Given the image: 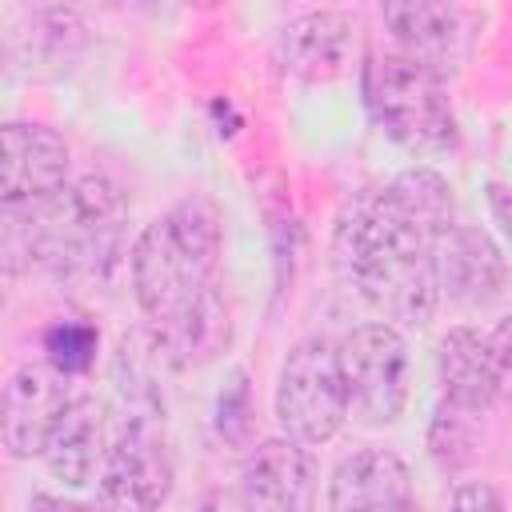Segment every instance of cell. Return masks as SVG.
<instances>
[{
	"mask_svg": "<svg viewBox=\"0 0 512 512\" xmlns=\"http://www.w3.org/2000/svg\"><path fill=\"white\" fill-rule=\"evenodd\" d=\"M336 268L384 320L428 324L436 312L432 240L420 236L384 192L360 196L336 224Z\"/></svg>",
	"mask_w": 512,
	"mask_h": 512,
	"instance_id": "obj_1",
	"label": "cell"
},
{
	"mask_svg": "<svg viewBox=\"0 0 512 512\" xmlns=\"http://www.w3.org/2000/svg\"><path fill=\"white\" fill-rule=\"evenodd\" d=\"M220 220L208 200H180L132 244V288L152 324H164L212 292Z\"/></svg>",
	"mask_w": 512,
	"mask_h": 512,
	"instance_id": "obj_2",
	"label": "cell"
},
{
	"mask_svg": "<svg viewBox=\"0 0 512 512\" xmlns=\"http://www.w3.org/2000/svg\"><path fill=\"white\" fill-rule=\"evenodd\" d=\"M24 244L36 264L56 276H96L112 264L124 232V192L104 176H84L64 192L20 208Z\"/></svg>",
	"mask_w": 512,
	"mask_h": 512,
	"instance_id": "obj_3",
	"label": "cell"
},
{
	"mask_svg": "<svg viewBox=\"0 0 512 512\" xmlns=\"http://www.w3.org/2000/svg\"><path fill=\"white\" fill-rule=\"evenodd\" d=\"M364 96L376 124L416 156H444L456 148V116L444 76L404 52H384L364 72Z\"/></svg>",
	"mask_w": 512,
	"mask_h": 512,
	"instance_id": "obj_4",
	"label": "cell"
},
{
	"mask_svg": "<svg viewBox=\"0 0 512 512\" xmlns=\"http://www.w3.org/2000/svg\"><path fill=\"white\" fill-rule=\"evenodd\" d=\"M348 416V392L340 376V356L336 344L324 336L300 340L276 380V420L296 444H324L340 432Z\"/></svg>",
	"mask_w": 512,
	"mask_h": 512,
	"instance_id": "obj_5",
	"label": "cell"
},
{
	"mask_svg": "<svg viewBox=\"0 0 512 512\" xmlns=\"http://www.w3.org/2000/svg\"><path fill=\"white\" fill-rule=\"evenodd\" d=\"M348 412L360 424H392L408 400V344L392 324H364L336 344Z\"/></svg>",
	"mask_w": 512,
	"mask_h": 512,
	"instance_id": "obj_6",
	"label": "cell"
},
{
	"mask_svg": "<svg viewBox=\"0 0 512 512\" xmlns=\"http://www.w3.org/2000/svg\"><path fill=\"white\" fill-rule=\"evenodd\" d=\"M172 492V452L152 416H132L96 476L100 512H156Z\"/></svg>",
	"mask_w": 512,
	"mask_h": 512,
	"instance_id": "obj_7",
	"label": "cell"
},
{
	"mask_svg": "<svg viewBox=\"0 0 512 512\" xmlns=\"http://www.w3.org/2000/svg\"><path fill=\"white\" fill-rule=\"evenodd\" d=\"M64 380L68 376L56 372L52 364H20L8 376V384H4V408H0L8 456H16V460L44 456L52 428L60 424L64 408L72 404Z\"/></svg>",
	"mask_w": 512,
	"mask_h": 512,
	"instance_id": "obj_8",
	"label": "cell"
},
{
	"mask_svg": "<svg viewBox=\"0 0 512 512\" xmlns=\"http://www.w3.org/2000/svg\"><path fill=\"white\" fill-rule=\"evenodd\" d=\"M4 208L40 204L68 184V144L44 124H4Z\"/></svg>",
	"mask_w": 512,
	"mask_h": 512,
	"instance_id": "obj_9",
	"label": "cell"
},
{
	"mask_svg": "<svg viewBox=\"0 0 512 512\" xmlns=\"http://www.w3.org/2000/svg\"><path fill=\"white\" fill-rule=\"evenodd\" d=\"M244 512H312L316 464L296 440H264L240 472Z\"/></svg>",
	"mask_w": 512,
	"mask_h": 512,
	"instance_id": "obj_10",
	"label": "cell"
},
{
	"mask_svg": "<svg viewBox=\"0 0 512 512\" xmlns=\"http://www.w3.org/2000/svg\"><path fill=\"white\" fill-rule=\"evenodd\" d=\"M432 276L440 296L464 308H480L496 300L504 284V260L500 248L488 240V232L472 224H452L432 244Z\"/></svg>",
	"mask_w": 512,
	"mask_h": 512,
	"instance_id": "obj_11",
	"label": "cell"
},
{
	"mask_svg": "<svg viewBox=\"0 0 512 512\" xmlns=\"http://www.w3.org/2000/svg\"><path fill=\"white\" fill-rule=\"evenodd\" d=\"M408 464L388 448L344 456L328 480V512H412Z\"/></svg>",
	"mask_w": 512,
	"mask_h": 512,
	"instance_id": "obj_12",
	"label": "cell"
},
{
	"mask_svg": "<svg viewBox=\"0 0 512 512\" xmlns=\"http://www.w3.org/2000/svg\"><path fill=\"white\" fill-rule=\"evenodd\" d=\"M436 376L444 388V400L468 412H484L492 400H500V356L492 344V332L480 328H452L436 344Z\"/></svg>",
	"mask_w": 512,
	"mask_h": 512,
	"instance_id": "obj_13",
	"label": "cell"
},
{
	"mask_svg": "<svg viewBox=\"0 0 512 512\" xmlns=\"http://www.w3.org/2000/svg\"><path fill=\"white\" fill-rule=\"evenodd\" d=\"M352 32H356V24L344 12H332V8L300 12L296 20L284 24V32L276 40V60L288 76L332 80L348 64Z\"/></svg>",
	"mask_w": 512,
	"mask_h": 512,
	"instance_id": "obj_14",
	"label": "cell"
},
{
	"mask_svg": "<svg viewBox=\"0 0 512 512\" xmlns=\"http://www.w3.org/2000/svg\"><path fill=\"white\" fill-rule=\"evenodd\" d=\"M384 24L392 32L396 52L420 60L424 68L448 76L464 60V16L452 4H388Z\"/></svg>",
	"mask_w": 512,
	"mask_h": 512,
	"instance_id": "obj_15",
	"label": "cell"
},
{
	"mask_svg": "<svg viewBox=\"0 0 512 512\" xmlns=\"http://www.w3.org/2000/svg\"><path fill=\"white\" fill-rule=\"evenodd\" d=\"M108 448V408L96 396H76L48 436L44 464L60 484L84 488L96 468H104Z\"/></svg>",
	"mask_w": 512,
	"mask_h": 512,
	"instance_id": "obj_16",
	"label": "cell"
},
{
	"mask_svg": "<svg viewBox=\"0 0 512 512\" xmlns=\"http://www.w3.org/2000/svg\"><path fill=\"white\" fill-rule=\"evenodd\" d=\"M228 336H232V320H228V308H224L216 288L204 292L180 316H172L164 324H152V344H156L160 360L172 364V368L208 364L212 356H220L228 348Z\"/></svg>",
	"mask_w": 512,
	"mask_h": 512,
	"instance_id": "obj_17",
	"label": "cell"
},
{
	"mask_svg": "<svg viewBox=\"0 0 512 512\" xmlns=\"http://www.w3.org/2000/svg\"><path fill=\"white\" fill-rule=\"evenodd\" d=\"M384 200L420 232L436 244V236H444L456 220H452V188L440 172L432 168H408L400 172L388 188H384Z\"/></svg>",
	"mask_w": 512,
	"mask_h": 512,
	"instance_id": "obj_18",
	"label": "cell"
},
{
	"mask_svg": "<svg viewBox=\"0 0 512 512\" xmlns=\"http://www.w3.org/2000/svg\"><path fill=\"white\" fill-rule=\"evenodd\" d=\"M476 416L480 412H468V408H456V404L440 400V408L432 416V428H428V448H432L440 468H460V464L472 460V448H476V436H480Z\"/></svg>",
	"mask_w": 512,
	"mask_h": 512,
	"instance_id": "obj_19",
	"label": "cell"
},
{
	"mask_svg": "<svg viewBox=\"0 0 512 512\" xmlns=\"http://www.w3.org/2000/svg\"><path fill=\"white\" fill-rule=\"evenodd\" d=\"M80 20L72 12H60V8H48V12H32V60H52V64H64L80 52Z\"/></svg>",
	"mask_w": 512,
	"mask_h": 512,
	"instance_id": "obj_20",
	"label": "cell"
},
{
	"mask_svg": "<svg viewBox=\"0 0 512 512\" xmlns=\"http://www.w3.org/2000/svg\"><path fill=\"white\" fill-rule=\"evenodd\" d=\"M44 352H48V364L64 376L88 372L96 360V332L84 320H56L44 332Z\"/></svg>",
	"mask_w": 512,
	"mask_h": 512,
	"instance_id": "obj_21",
	"label": "cell"
},
{
	"mask_svg": "<svg viewBox=\"0 0 512 512\" xmlns=\"http://www.w3.org/2000/svg\"><path fill=\"white\" fill-rule=\"evenodd\" d=\"M216 428L228 444L244 448L252 436V392H248V376L232 372V380L224 384L220 400H216Z\"/></svg>",
	"mask_w": 512,
	"mask_h": 512,
	"instance_id": "obj_22",
	"label": "cell"
},
{
	"mask_svg": "<svg viewBox=\"0 0 512 512\" xmlns=\"http://www.w3.org/2000/svg\"><path fill=\"white\" fill-rule=\"evenodd\" d=\"M448 512H504V500H500V492H496L492 484L468 480V484H460V488L452 492Z\"/></svg>",
	"mask_w": 512,
	"mask_h": 512,
	"instance_id": "obj_23",
	"label": "cell"
},
{
	"mask_svg": "<svg viewBox=\"0 0 512 512\" xmlns=\"http://www.w3.org/2000/svg\"><path fill=\"white\" fill-rule=\"evenodd\" d=\"M492 344H496V356H500V396H512V320H504L496 332H492Z\"/></svg>",
	"mask_w": 512,
	"mask_h": 512,
	"instance_id": "obj_24",
	"label": "cell"
},
{
	"mask_svg": "<svg viewBox=\"0 0 512 512\" xmlns=\"http://www.w3.org/2000/svg\"><path fill=\"white\" fill-rule=\"evenodd\" d=\"M28 512H100V508H88V504H76V500H64V496L36 492V496L28 500Z\"/></svg>",
	"mask_w": 512,
	"mask_h": 512,
	"instance_id": "obj_25",
	"label": "cell"
},
{
	"mask_svg": "<svg viewBox=\"0 0 512 512\" xmlns=\"http://www.w3.org/2000/svg\"><path fill=\"white\" fill-rule=\"evenodd\" d=\"M488 204H492L496 220L508 228V236H512V188L508 184H488Z\"/></svg>",
	"mask_w": 512,
	"mask_h": 512,
	"instance_id": "obj_26",
	"label": "cell"
}]
</instances>
